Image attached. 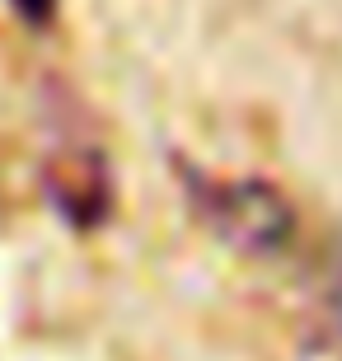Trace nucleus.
Wrapping results in <instances>:
<instances>
[{"label": "nucleus", "instance_id": "nucleus-2", "mask_svg": "<svg viewBox=\"0 0 342 361\" xmlns=\"http://www.w3.org/2000/svg\"><path fill=\"white\" fill-rule=\"evenodd\" d=\"M14 10L24 14L33 28H42V24H52V14H56V0H10Z\"/></svg>", "mask_w": 342, "mask_h": 361}, {"label": "nucleus", "instance_id": "nucleus-1", "mask_svg": "<svg viewBox=\"0 0 342 361\" xmlns=\"http://www.w3.org/2000/svg\"><path fill=\"white\" fill-rule=\"evenodd\" d=\"M188 192L197 202L202 221H207L221 240H230L244 254H276L286 249L295 235V212L272 183L258 178H207L188 174Z\"/></svg>", "mask_w": 342, "mask_h": 361}]
</instances>
